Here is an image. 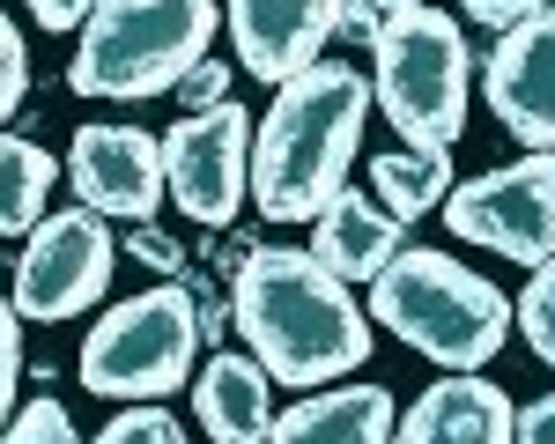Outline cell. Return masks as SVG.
<instances>
[{
    "instance_id": "obj_11",
    "label": "cell",
    "mask_w": 555,
    "mask_h": 444,
    "mask_svg": "<svg viewBox=\"0 0 555 444\" xmlns=\"http://www.w3.org/2000/svg\"><path fill=\"white\" fill-rule=\"evenodd\" d=\"M481 96L504 133L555 156V0L533 8L526 23H512L504 44L481 60Z\"/></svg>"
},
{
    "instance_id": "obj_20",
    "label": "cell",
    "mask_w": 555,
    "mask_h": 444,
    "mask_svg": "<svg viewBox=\"0 0 555 444\" xmlns=\"http://www.w3.org/2000/svg\"><path fill=\"white\" fill-rule=\"evenodd\" d=\"M518 326H526V341H533V355L555 370V260H541L533 266V282H526V297H518V311H512Z\"/></svg>"
},
{
    "instance_id": "obj_8",
    "label": "cell",
    "mask_w": 555,
    "mask_h": 444,
    "mask_svg": "<svg viewBox=\"0 0 555 444\" xmlns=\"http://www.w3.org/2000/svg\"><path fill=\"white\" fill-rule=\"evenodd\" d=\"M112 266H119L112 222L89 216V208H60V216H44L38 230H30V245H23V260H15L8 304H15V318H44V326L82 318V311L112 289Z\"/></svg>"
},
{
    "instance_id": "obj_26",
    "label": "cell",
    "mask_w": 555,
    "mask_h": 444,
    "mask_svg": "<svg viewBox=\"0 0 555 444\" xmlns=\"http://www.w3.org/2000/svg\"><path fill=\"white\" fill-rule=\"evenodd\" d=\"M512 444H555V393L526 400V407L512 415Z\"/></svg>"
},
{
    "instance_id": "obj_5",
    "label": "cell",
    "mask_w": 555,
    "mask_h": 444,
    "mask_svg": "<svg viewBox=\"0 0 555 444\" xmlns=\"http://www.w3.org/2000/svg\"><path fill=\"white\" fill-rule=\"evenodd\" d=\"M378 82L371 104L400 127L408 148H452L467 133V96H474V44L444 8H400L378 30Z\"/></svg>"
},
{
    "instance_id": "obj_7",
    "label": "cell",
    "mask_w": 555,
    "mask_h": 444,
    "mask_svg": "<svg viewBox=\"0 0 555 444\" xmlns=\"http://www.w3.org/2000/svg\"><path fill=\"white\" fill-rule=\"evenodd\" d=\"M444 230L467 237V245H489L496 260H518V266L555 260V156L526 148L504 171L452 185L444 193Z\"/></svg>"
},
{
    "instance_id": "obj_17",
    "label": "cell",
    "mask_w": 555,
    "mask_h": 444,
    "mask_svg": "<svg viewBox=\"0 0 555 444\" xmlns=\"http://www.w3.org/2000/svg\"><path fill=\"white\" fill-rule=\"evenodd\" d=\"M378 178V208L392 222H415L429 208H444V193H452V148H392L371 164Z\"/></svg>"
},
{
    "instance_id": "obj_10",
    "label": "cell",
    "mask_w": 555,
    "mask_h": 444,
    "mask_svg": "<svg viewBox=\"0 0 555 444\" xmlns=\"http://www.w3.org/2000/svg\"><path fill=\"white\" fill-rule=\"evenodd\" d=\"M67 178L89 216L104 222H156L164 208V141L141 127H82L67 148Z\"/></svg>"
},
{
    "instance_id": "obj_18",
    "label": "cell",
    "mask_w": 555,
    "mask_h": 444,
    "mask_svg": "<svg viewBox=\"0 0 555 444\" xmlns=\"http://www.w3.org/2000/svg\"><path fill=\"white\" fill-rule=\"evenodd\" d=\"M60 185V164L44 156L38 141L0 133V237H30L44 222V200Z\"/></svg>"
},
{
    "instance_id": "obj_29",
    "label": "cell",
    "mask_w": 555,
    "mask_h": 444,
    "mask_svg": "<svg viewBox=\"0 0 555 444\" xmlns=\"http://www.w3.org/2000/svg\"><path fill=\"white\" fill-rule=\"evenodd\" d=\"M334 30H341L348 44H378L385 15H378V8H363V0H348V8H341V23H334Z\"/></svg>"
},
{
    "instance_id": "obj_19",
    "label": "cell",
    "mask_w": 555,
    "mask_h": 444,
    "mask_svg": "<svg viewBox=\"0 0 555 444\" xmlns=\"http://www.w3.org/2000/svg\"><path fill=\"white\" fill-rule=\"evenodd\" d=\"M0 444H82V430H75V415L60 400H23L0 422Z\"/></svg>"
},
{
    "instance_id": "obj_4",
    "label": "cell",
    "mask_w": 555,
    "mask_h": 444,
    "mask_svg": "<svg viewBox=\"0 0 555 444\" xmlns=\"http://www.w3.org/2000/svg\"><path fill=\"white\" fill-rule=\"evenodd\" d=\"M215 23V0H96L67 60V89L96 104L171 96L178 75L208 60Z\"/></svg>"
},
{
    "instance_id": "obj_12",
    "label": "cell",
    "mask_w": 555,
    "mask_h": 444,
    "mask_svg": "<svg viewBox=\"0 0 555 444\" xmlns=\"http://www.w3.org/2000/svg\"><path fill=\"white\" fill-rule=\"evenodd\" d=\"M348 0H222L230 38H237V67L253 82L282 89L304 67H319V44L334 38Z\"/></svg>"
},
{
    "instance_id": "obj_3",
    "label": "cell",
    "mask_w": 555,
    "mask_h": 444,
    "mask_svg": "<svg viewBox=\"0 0 555 444\" xmlns=\"http://www.w3.org/2000/svg\"><path fill=\"white\" fill-rule=\"evenodd\" d=\"M371 318L385 334H400L415 355L444 370H481L489 355L512 341V304L496 282H481L474 266L429 245H400L371 282Z\"/></svg>"
},
{
    "instance_id": "obj_25",
    "label": "cell",
    "mask_w": 555,
    "mask_h": 444,
    "mask_svg": "<svg viewBox=\"0 0 555 444\" xmlns=\"http://www.w3.org/2000/svg\"><path fill=\"white\" fill-rule=\"evenodd\" d=\"M222 89H230V67H222V60H201V67H185V75H178V104H185V112H208V104H222Z\"/></svg>"
},
{
    "instance_id": "obj_13",
    "label": "cell",
    "mask_w": 555,
    "mask_h": 444,
    "mask_svg": "<svg viewBox=\"0 0 555 444\" xmlns=\"http://www.w3.org/2000/svg\"><path fill=\"white\" fill-rule=\"evenodd\" d=\"M512 415L518 407L504 386L460 370V378L415 393L408 422H392V444H512Z\"/></svg>"
},
{
    "instance_id": "obj_22",
    "label": "cell",
    "mask_w": 555,
    "mask_h": 444,
    "mask_svg": "<svg viewBox=\"0 0 555 444\" xmlns=\"http://www.w3.org/2000/svg\"><path fill=\"white\" fill-rule=\"evenodd\" d=\"M119 252H127V260H141L149 274H164V282H178V274H185V252H178V237L164 230V222H133Z\"/></svg>"
},
{
    "instance_id": "obj_15",
    "label": "cell",
    "mask_w": 555,
    "mask_h": 444,
    "mask_svg": "<svg viewBox=\"0 0 555 444\" xmlns=\"http://www.w3.org/2000/svg\"><path fill=\"white\" fill-rule=\"evenodd\" d=\"M400 230H408V222H392L378 200H363V193L341 185V193L326 200V216L311 222V245H304V252L319 266H334L341 282H378V266L400 252Z\"/></svg>"
},
{
    "instance_id": "obj_6",
    "label": "cell",
    "mask_w": 555,
    "mask_h": 444,
    "mask_svg": "<svg viewBox=\"0 0 555 444\" xmlns=\"http://www.w3.org/2000/svg\"><path fill=\"white\" fill-rule=\"evenodd\" d=\"M193 355H201L193 297L185 282H156L89 326L82 386L96 400H171L193 378Z\"/></svg>"
},
{
    "instance_id": "obj_21",
    "label": "cell",
    "mask_w": 555,
    "mask_h": 444,
    "mask_svg": "<svg viewBox=\"0 0 555 444\" xmlns=\"http://www.w3.org/2000/svg\"><path fill=\"white\" fill-rule=\"evenodd\" d=\"M89 444H185V430H178L171 407L141 400V407H127V415H112V422H104Z\"/></svg>"
},
{
    "instance_id": "obj_16",
    "label": "cell",
    "mask_w": 555,
    "mask_h": 444,
    "mask_svg": "<svg viewBox=\"0 0 555 444\" xmlns=\"http://www.w3.org/2000/svg\"><path fill=\"white\" fill-rule=\"evenodd\" d=\"M193 407L215 444H267L274 430V378L253 355H208L193 378Z\"/></svg>"
},
{
    "instance_id": "obj_28",
    "label": "cell",
    "mask_w": 555,
    "mask_h": 444,
    "mask_svg": "<svg viewBox=\"0 0 555 444\" xmlns=\"http://www.w3.org/2000/svg\"><path fill=\"white\" fill-rule=\"evenodd\" d=\"M23 8L38 15L44 30H82V23H89V8H96V0H23Z\"/></svg>"
},
{
    "instance_id": "obj_2",
    "label": "cell",
    "mask_w": 555,
    "mask_h": 444,
    "mask_svg": "<svg viewBox=\"0 0 555 444\" xmlns=\"http://www.w3.org/2000/svg\"><path fill=\"white\" fill-rule=\"evenodd\" d=\"M371 127V82L348 60H319L274 89V112L253 133V208L267 222H319L348 185Z\"/></svg>"
},
{
    "instance_id": "obj_23",
    "label": "cell",
    "mask_w": 555,
    "mask_h": 444,
    "mask_svg": "<svg viewBox=\"0 0 555 444\" xmlns=\"http://www.w3.org/2000/svg\"><path fill=\"white\" fill-rule=\"evenodd\" d=\"M23 89H30V44H23V30L0 15V119L23 104Z\"/></svg>"
},
{
    "instance_id": "obj_27",
    "label": "cell",
    "mask_w": 555,
    "mask_h": 444,
    "mask_svg": "<svg viewBox=\"0 0 555 444\" xmlns=\"http://www.w3.org/2000/svg\"><path fill=\"white\" fill-rule=\"evenodd\" d=\"M481 30H512V23H526L533 8H548V0H460Z\"/></svg>"
},
{
    "instance_id": "obj_30",
    "label": "cell",
    "mask_w": 555,
    "mask_h": 444,
    "mask_svg": "<svg viewBox=\"0 0 555 444\" xmlns=\"http://www.w3.org/2000/svg\"><path fill=\"white\" fill-rule=\"evenodd\" d=\"M363 8H378V15H400V8H423V0H363Z\"/></svg>"
},
{
    "instance_id": "obj_14",
    "label": "cell",
    "mask_w": 555,
    "mask_h": 444,
    "mask_svg": "<svg viewBox=\"0 0 555 444\" xmlns=\"http://www.w3.org/2000/svg\"><path fill=\"white\" fill-rule=\"evenodd\" d=\"M392 393L385 386H326L274 415L267 444H392Z\"/></svg>"
},
{
    "instance_id": "obj_24",
    "label": "cell",
    "mask_w": 555,
    "mask_h": 444,
    "mask_svg": "<svg viewBox=\"0 0 555 444\" xmlns=\"http://www.w3.org/2000/svg\"><path fill=\"white\" fill-rule=\"evenodd\" d=\"M15 378H23V318L0 297V422L15 415Z\"/></svg>"
},
{
    "instance_id": "obj_9",
    "label": "cell",
    "mask_w": 555,
    "mask_h": 444,
    "mask_svg": "<svg viewBox=\"0 0 555 444\" xmlns=\"http://www.w3.org/2000/svg\"><path fill=\"white\" fill-rule=\"evenodd\" d=\"M164 193L178 200L185 222H208L230 230L237 208L253 200V119L245 104H208V112H185L164 133Z\"/></svg>"
},
{
    "instance_id": "obj_1",
    "label": "cell",
    "mask_w": 555,
    "mask_h": 444,
    "mask_svg": "<svg viewBox=\"0 0 555 444\" xmlns=\"http://www.w3.org/2000/svg\"><path fill=\"white\" fill-rule=\"evenodd\" d=\"M230 318L274 386H334L378 349L356 289L304 245H259L253 260L230 266Z\"/></svg>"
}]
</instances>
